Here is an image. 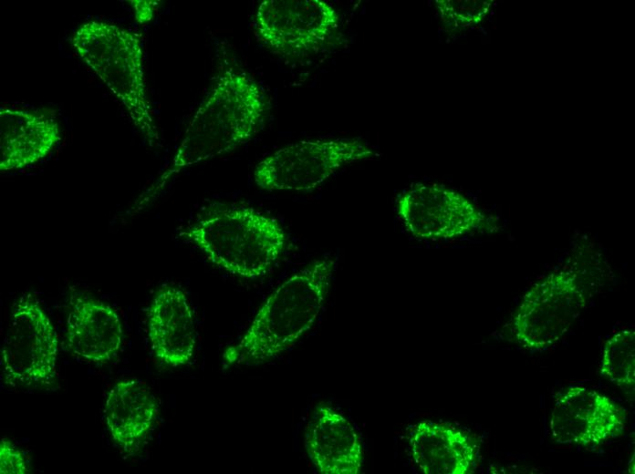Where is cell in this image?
<instances>
[{"mask_svg": "<svg viewBox=\"0 0 635 474\" xmlns=\"http://www.w3.org/2000/svg\"><path fill=\"white\" fill-rule=\"evenodd\" d=\"M266 111L261 87L246 73L227 68L191 119L170 166L131 207L137 213L153 202L182 170L229 152L261 129Z\"/></svg>", "mask_w": 635, "mask_h": 474, "instance_id": "obj_1", "label": "cell"}, {"mask_svg": "<svg viewBox=\"0 0 635 474\" xmlns=\"http://www.w3.org/2000/svg\"><path fill=\"white\" fill-rule=\"evenodd\" d=\"M337 263L316 260L294 273L266 298L244 335L224 352L229 366H257L291 348L316 323Z\"/></svg>", "mask_w": 635, "mask_h": 474, "instance_id": "obj_2", "label": "cell"}, {"mask_svg": "<svg viewBox=\"0 0 635 474\" xmlns=\"http://www.w3.org/2000/svg\"><path fill=\"white\" fill-rule=\"evenodd\" d=\"M180 235L213 263L246 279L268 273L286 241L276 219L245 206L210 211Z\"/></svg>", "mask_w": 635, "mask_h": 474, "instance_id": "obj_3", "label": "cell"}, {"mask_svg": "<svg viewBox=\"0 0 635 474\" xmlns=\"http://www.w3.org/2000/svg\"><path fill=\"white\" fill-rule=\"evenodd\" d=\"M78 56L123 105L130 121L153 147L160 140L147 95L140 37L102 21H88L74 32Z\"/></svg>", "mask_w": 635, "mask_h": 474, "instance_id": "obj_4", "label": "cell"}, {"mask_svg": "<svg viewBox=\"0 0 635 474\" xmlns=\"http://www.w3.org/2000/svg\"><path fill=\"white\" fill-rule=\"evenodd\" d=\"M578 266H563L528 290L510 323L515 341L530 351L556 345L586 308L588 291Z\"/></svg>", "mask_w": 635, "mask_h": 474, "instance_id": "obj_5", "label": "cell"}, {"mask_svg": "<svg viewBox=\"0 0 635 474\" xmlns=\"http://www.w3.org/2000/svg\"><path fill=\"white\" fill-rule=\"evenodd\" d=\"M374 155L357 139H320L286 145L260 160L253 173L265 191H309L341 167Z\"/></svg>", "mask_w": 635, "mask_h": 474, "instance_id": "obj_6", "label": "cell"}, {"mask_svg": "<svg viewBox=\"0 0 635 474\" xmlns=\"http://www.w3.org/2000/svg\"><path fill=\"white\" fill-rule=\"evenodd\" d=\"M58 340L56 329L31 294L15 303L1 349V369L10 386L53 385L57 379Z\"/></svg>", "mask_w": 635, "mask_h": 474, "instance_id": "obj_7", "label": "cell"}, {"mask_svg": "<svg viewBox=\"0 0 635 474\" xmlns=\"http://www.w3.org/2000/svg\"><path fill=\"white\" fill-rule=\"evenodd\" d=\"M397 213L418 240L447 241L495 228L493 218L463 194L438 184L417 183L398 199Z\"/></svg>", "mask_w": 635, "mask_h": 474, "instance_id": "obj_8", "label": "cell"}, {"mask_svg": "<svg viewBox=\"0 0 635 474\" xmlns=\"http://www.w3.org/2000/svg\"><path fill=\"white\" fill-rule=\"evenodd\" d=\"M339 26V15L323 0H265L254 18L257 38L274 53L298 57L324 46Z\"/></svg>", "mask_w": 635, "mask_h": 474, "instance_id": "obj_9", "label": "cell"}, {"mask_svg": "<svg viewBox=\"0 0 635 474\" xmlns=\"http://www.w3.org/2000/svg\"><path fill=\"white\" fill-rule=\"evenodd\" d=\"M628 411L609 397L570 386L555 399L549 432L557 443L594 448L622 434Z\"/></svg>", "mask_w": 635, "mask_h": 474, "instance_id": "obj_10", "label": "cell"}, {"mask_svg": "<svg viewBox=\"0 0 635 474\" xmlns=\"http://www.w3.org/2000/svg\"><path fill=\"white\" fill-rule=\"evenodd\" d=\"M148 337L152 352L162 364H188L196 346L193 313L186 294L178 286L163 284L147 311Z\"/></svg>", "mask_w": 635, "mask_h": 474, "instance_id": "obj_11", "label": "cell"}, {"mask_svg": "<svg viewBox=\"0 0 635 474\" xmlns=\"http://www.w3.org/2000/svg\"><path fill=\"white\" fill-rule=\"evenodd\" d=\"M305 448L322 474H358L364 462L361 437L336 408L318 406L305 429Z\"/></svg>", "mask_w": 635, "mask_h": 474, "instance_id": "obj_12", "label": "cell"}, {"mask_svg": "<svg viewBox=\"0 0 635 474\" xmlns=\"http://www.w3.org/2000/svg\"><path fill=\"white\" fill-rule=\"evenodd\" d=\"M408 441L414 463L425 474H471L478 468V440L448 422L420 421L410 428Z\"/></svg>", "mask_w": 635, "mask_h": 474, "instance_id": "obj_13", "label": "cell"}, {"mask_svg": "<svg viewBox=\"0 0 635 474\" xmlns=\"http://www.w3.org/2000/svg\"><path fill=\"white\" fill-rule=\"evenodd\" d=\"M122 339L121 321L110 305L88 296L71 294L66 340L73 355L89 363L105 364L117 356Z\"/></svg>", "mask_w": 635, "mask_h": 474, "instance_id": "obj_14", "label": "cell"}, {"mask_svg": "<svg viewBox=\"0 0 635 474\" xmlns=\"http://www.w3.org/2000/svg\"><path fill=\"white\" fill-rule=\"evenodd\" d=\"M60 139L56 118L41 110L0 108V170L24 169L49 154Z\"/></svg>", "mask_w": 635, "mask_h": 474, "instance_id": "obj_15", "label": "cell"}, {"mask_svg": "<svg viewBox=\"0 0 635 474\" xmlns=\"http://www.w3.org/2000/svg\"><path fill=\"white\" fill-rule=\"evenodd\" d=\"M159 414L149 386L137 379L118 381L109 389L104 407L107 428L125 452H135L147 438Z\"/></svg>", "mask_w": 635, "mask_h": 474, "instance_id": "obj_16", "label": "cell"}, {"mask_svg": "<svg viewBox=\"0 0 635 474\" xmlns=\"http://www.w3.org/2000/svg\"><path fill=\"white\" fill-rule=\"evenodd\" d=\"M600 375L622 390L635 385V332L622 329L613 334L603 345L599 366Z\"/></svg>", "mask_w": 635, "mask_h": 474, "instance_id": "obj_17", "label": "cell"}, {"mask_svg": "<svg viewBox=\"0 0 635 474\" xmlns=\"http://www.w3.org/2000/svg\"><path fill=\"white\" fill-rule=\"evenodd\" d=\"M435 3L442 21L453 29L480 23L491 6L490 1L438 0Z\"/></svg>", "mask_w": 635, "mask_h": 474, "instance_id": "obj_18", "label": "cell"}, {"mask_svg": "<svg viewBox=\"0 0 635 474\" xmlns=\"http://www.w3.org/2000/svg\"><path fill=\"white\" fill-rule=\"evenodd\" d=\"M28 468L24 453L9 439L0 441V473L25 474Z\"/></svg>", "mask_w": 635, "mask_h": 474, "instance_id": "obj_19", "label": "cell"}]
</instances>
